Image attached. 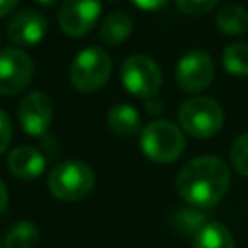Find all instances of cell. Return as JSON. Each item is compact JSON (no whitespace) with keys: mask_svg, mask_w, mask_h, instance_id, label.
<instances>
[{"mask_svg":"<svg viewBox=\"0 0 248 248\" xmlns=\"http://www.w3.org/2000/svg\"><path fill=\"white\" fill-rule=\"evenodd\" d=\"M108 2H112V0H108Z\"/></svg>","mask_w":248,"mask_h":248,"instance_id":"cell-27","label":"cell"},{"mask_svg":"<svg viewBox=\"0 0 248 248\" xmlns=\"http://www.w3.org/2000/svg\"><path fill=\"white\" fill-rule=\"evenodd\" d=\"M172 223H174V229H178L180 232H198L200 227L205 223L203 221V215L200 211H190V209H180L174 213L172 217Z\"/></svg>","mask_w":248,"mask_h":248,"instance_id":"cell-20","label":"cell"},{"mask_svg":"<svg viewBox=\"0 0 248 248\" xmlns=\"http://www.w3.org/2000/svg\"><path fill=\"white\" fill-rule=\"evenodd\" d=\"M107 124L108 128L118 134V136H134L138 132H141V118H140V112L130 107V105H114L110 107L108 114H107Z\"/></svg>","mask_w":248,"mask_h":248,"instance_id":"cell-13","label":"cell"},{"mask_svg":"<svg viewBox=\"0 0 248 248\" xmlns=\"http://www.w3.org/2000/svg\"><path fill=\"white\" fill-rule=\"evenodd\" d=\"M112 72V62L107 50L101 46H89L76 54L70 66V81L81 93H93L101 89Z\"/></svg>","mask_w":248,"mask_h":248,"instance_id":"cell-4","label":"cell"},{"mask_svg":"<svg viewBox=\"0 0 248 248\" xmlns=\"http://www.w3.org/2000/svg\"><path fill=\"white\" fill-rule=\"evenodd\" d=\"M215 23L225 35H244L248 33V10L238 4H227L217 12Z\"/></svg>","mask_w":248,"mask_h":248,"instance_id":"cell-15","label":"cell"},{"mask_svg":"<svg viewBox=\"0 0 248 248\" xmlns=\"http://www.w3.org/2000/svg\"><path fill=\"white\" fill-rule=\"evenodd\" d=\"M140 145L145 157H149L151 161L172 163L182 155L186 140L182 130L170 120H153L141 128Z\"/></svg>","mask_w":248,"mask_h":248,"instance_id":"cell-2","label":"cell"},{"mask_svg":"<svg viewBox=\"0 0 248 248\" xmlns=\"http://www.w3.org/2000/svg\"><path fill=\"white\" fill-rule=\"evenodd\" d=\"M176 8L188 16H203L209 10H213L219 0H174Z\"/></svg>","mask_w":248,"mask_h":248,"instance_id":"cell-21","label":"cell"},{"mask_svg":"<svg viewBox=\"0 0 248 248\" xmlns=\"http://www.w3.org/2000/svg\"><path fill=\"white\" fill-rule=\"evenodd\" d=\"M6 205H8V190H6V184L0 178V213L6 209Z\"/></svg>","mask_w":248,"mask_h":248,"instance_id":"cell-25","label":"cell"},{"mask_svg":"<svg viewBox=\"0 0 248 248\" xmlns=\"http://www.w3.org/2000/svg\"><path fill=\"white\" fill-rule=\"evenodd\" d=\"M48 190L62 202H78L85 198L95 186V172L87 163L64 161L48 172Z\"/></svg>","mask_w":248,"mask_h":248,"instance_id":"cell-3","label":"cell"},{"mask_svg":"<svg viewBox=\"0 0 248 248\" xmlns=\"http://www.w3.org/2000/svg\"><path fill=\"white\" fill-rule=\"evenodd\" d=\"M33 60L19 48L0 50V95H16L33 79Z\"/></svg>","mask_w":248,"mask_h":248,"instance_id":"cell-7","label":"cell"},{"mask_svg":"<svg viewBox=\"0 0 248 248\" xmlns=\"http://www.w3.org/2000/svg\"><path fill=\"white\" fill-rule=\"evenodd\" d=\"M101 16V0H62L58 10L60 29L68 37H83Z\"/></svg>","mask_w":248,"mask_h":248,"instance_id":"cell-9","label":"cell"},{"mask_svg":"<svg viewBox=\"0 0 248 248\" xmlns=\"http://www.w3.org/2000/svg\"><path fill=\"white\" fill-rule=\"evenodd\" d=\"M178 122L186 134L198 140L215 136L223 126V108L209 97H192L182 103L178 110Z\"/></svg>","mask_w":248,"mask_h":248,"instance_id":"cell-5","label":"cell"},{"mask_svg":"<svg viewBox=\"0 0 248 248\" xmlns=\"http://www.w3.org/2000/svg\"><path fill=\"white\" fill-rule=\"evenodd\" d=\"M132 27H134V21L132 17L126 14V12H112L108 14L103 21H101V29H99V35H101V41L105 45H120L122 41L128 39V35L132 33Z\"/></svg>","mask_w":248,"mask_h":248,"instance_id":"cell-14","label":"cell"},{"mask_svg":"<svg viewBox=\"0 0 248 248\" xmlns=\"http://www.w3.org/2000/svg\"><path fill=\"white\" fill-rule=\"evenodd\" d=\"M140 10H147V12H153V10H159L167 4V0H132Z\"/></svg>","mask_w":248,"mask_h":248,"instance_id":"cell-23","label":"cell"},{"mask_svg":"<svg viewBox=\"0 0 248 248\" xmlns=\"http://www.w3.org/2000/svg\"><path fill=\"white\" fill-rule=\"evenodd\" d=\"M120 78L124 87L141 99H151L159 93L161 83H163V76L159 66L155 64L153 58L145 56V54H134L128 56L122 62L120 68Z\"/></svg>","mask_w":248,"mask_h":248,"instance_id":"cell-6","label":"cell"},{"mask_svg":"<svg viewBox=\"0 0 248 248\" xmlns=\"http://www.w3.org/2000/svg\"><path fill=\"white\" fill-rule=\"evenodd\" d=\"M35 2H39L41 6H52L56 0H35Z\"/></svg>","mask_w":248,"mask_h":248,"instance_id":"cell-26","label":"cell"},{"mask_svg":"<svg viewBox=\"0 0 248 248\" xmlns=\"http://www.w3.org/2000/svg\"><path fill=\"white\" fill-rule=\"evenodd\" d=\"M194 248H234V240L225 225L203 223L194 234Z\"/></svg>","mask_w":248,"mask_h":248,"instance_id":"cell-16","label":"cell"},{"mask_svg":"<svg viewBox=\"0 0 248 248\" xmlns=\"http://www.w3.org/2000/svg\"><path fill=\"white\" fill-rule=\"evenodd\" d=\"M231 182L227 163L213 155L192 159L176 176V192L194 207H211L225 196Z\"/></svg>","mask_w":248,"mask_h":248,"instance_id":"cell-1","label":"cell"},{"mask_svg":"<svg viewBox=\"0 0 248 248\" xmlns=\"http://www.w3.org/2000/svg\"><path fill=\"white\" fill-rule=\"evenodd\" d=\"M213 60L203 50H188L176 64V83L186 93H200L213 81Z\"/></svg>","mask_w":248,"mask_h":248,"instance_id":"cell-8","label":"cell"},{"mask_svg":"<svg viewBox=\"0 0 248 248\" xmlns=\"http://www.w3.org/2000/svg\"><path fill=\"white\" fill-rule=\"evenodd\" d=\"M6 165H8V170L16 178L33 180L45 170L46 161H45L43 153L39 149H35L33 145H19L8 155Z\"/></svg>","mask_w":248,"mask_h":248,"instance_id":"cell-12","label":"cell"},{"mask_svg":"<svg viewBox=\"0 0 248 248\" xmlns=\"http://www.w3.org/2000/svg\"><path fill=\"white\" fill-rule=\"evenodd\" d=\"M19 0H0V17H6L8 14H12L16 10Z\"/></svg>","mask_w":248,"mask_h":248,"instance_id":"cell-24","label":"cell"},{"mask_svg":"<svg viewBox=\"0 0 248 248\" xmlns=\"http://www.w3.org/2000/svg\"><path fill=\"white\" fill-rule=\"evenodd\" d=\"M231 163L236 172L248 176V134H242L234 140L231 147Z\"/></svg>","mask_w":248,"mask_h":248,"instance_id":"cell-19","label":"cell"},{"mask_svg":"<svg viewBox=\"0 0 248 248\" xmlns=\"http://www.w3.org/2000/svg\"><path fill=\"white\" fill-rule=\"evenodd\" d=\"M223 66L232 76H248V45L232 43L223 50Z\"/></svg>","mask_w":248,"mask_h":248,"instance_id":"cell-18","label":"cell"},{"mask_svg":"<svg viewBox=\"0 0 248 248\" xmlns=\"http://www.w3.org/2000/svg\"><path fill=\"white\" fill-rule=\"evenodd\" d=\"M46 29H48L46 17L41 12L27 8V10L17 12L8 21L6 33H8V39L14 45H17V46H33V45H37V43H41L45 39Z\"/></svg>","mask_w":248,"mask_h":248,"instance_id":"cell-11","label":"cell"},{"mask_svg":"<svg viewBox=\"0 0 248 248\" xmlns=\"http://www.w3.org/2000/svg\"><path fill=\"white\" fill-rule=\"evenodd\" d=\"M41 240L37 225L31 221H17L4 236V248H35Z\"/></svg>","mask_w":248,"mask_h":248,"instance_id":"cell-17","label":"cell"},{"mask_svg":"<svg viewBox=\"0 0 248 248\" xmlns=\"http://www.w3.org/2000/svg\"><path fill=\"white\" fill-rule=\"evenodd\" d=\"M17 118L21 128L35 138H41L46 134L52 122V101L43 91H33L23 97L19 103Z\"/></svg>","mask_w":248,"mask_h":248,"instance_id":"cell-10","label":"cell"},{"mask_svg":"<svg viewBox=\"0 0 248 248\" xmlns=\"http://www.w3.org/2000/svg\"><path fill=\"white\" fill-rule=\"evenodd\" d=\"M10 140H12V124H10L8 114L0 108V153L6 151Z\"/></svg>","mask_w":248,"mask_h":248,"instance_id":"cell-22","label":"cell"}]
</instances>
